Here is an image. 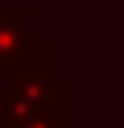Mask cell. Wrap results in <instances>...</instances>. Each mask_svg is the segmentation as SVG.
I'll list each match as a JSON object with an SVG mask.
<instances>
[{
	"mask_svg": "<svg viewBox=\"0 0 124 128\" xmlns=\"http://www.w3.org/2000/svg\"><path fill=\"white\" fill-rule=\"evenodd\" d=\"M0 128H13V124H4V120H0Z\"/></svg>",
	"mask_w": 124,
	"mask_h": 128,
	"instance_id": "obj_3",
	"label": "cell"
},
{
	"mask_svg": "<svg viewBox=\"0 0 124 128\" xmlns=\"http://www.w3.org/2000/svg\"><path fill=\"white\" fill-rule=\"evenodd\" d=\"M13 128H66V108H41V112H29V116H17V120H4Z\"/></svg>",
	"mask_w": 124,
	"mask_h": 128,
	"instance_id": "obj_2",
	"label": "cell"
},
{
	"mask_svg": "<svg viewBox=\"0 0 124 128\" xmlns=\"http://www.w3.org/2000/svg\"><path fill=\"white\" fill-rule=\"evenodd\" d=\"M41 108H66V78L46 70H17L0 87V120H17Z\"/></svg>",
	"mask_w": 124,
	"mask_h": 128,
	"instance_id": "obj_1",
	"label": "cell"
}]
</instances>
